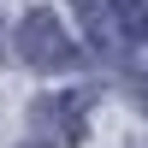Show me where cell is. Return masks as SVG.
Instances as JSON below:
<instances>
[{"label":"cell","instance_id":"1","mask_svg":"<svg viewBox=\"0 0 148 148\" xmlns=\"http://www.w3.org/2000/svg\"><path fill=\"white\" fill-rule=\"evenodd\" d=\"M18 53L30 59L36 71H65V65H77V42L65 36V24H59L53 12H30V18L18 24Z\"/></svg>","mask_w":148,"mask_h":148},{"label":"cell","instance_id":"2","mask_svg":"<svg viewBox=\"0 0 148 148\" xmlns=\"http://www.w3.org/2000/svg\"><path fill=\"white\" fill-rule=\"evenodd\" d=\"M107 18H113V30L125 42H148V0H113Z\"/></svg>","mask_w":148,"mask_h":148}]
</instances>
